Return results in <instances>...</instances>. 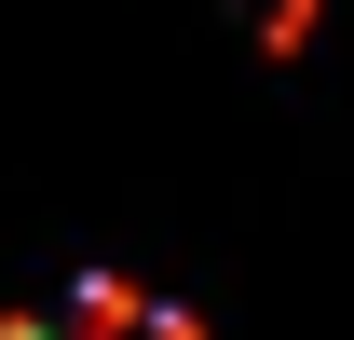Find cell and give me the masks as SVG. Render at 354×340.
Segmentation results:
<instances>
[{
  "label": "cell",
  "instance_id": "1",
  "mask_svg": "<svg viewBox=\"0 0 354 340\" xmlns=\"http://www.w3.org/2000/svg\"><path fill=\"white\" fill-rule=\"evenodd\" d=\"M0 340H205V327H191V313H164L150 286H123V272H82L55 313H14Z\"/></svg>",
  "mask_w": 354,
  "mask_h": 340
}]
</instances>
